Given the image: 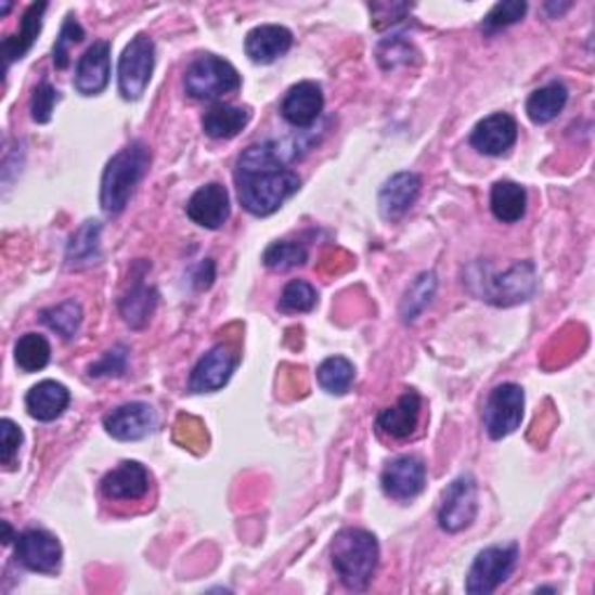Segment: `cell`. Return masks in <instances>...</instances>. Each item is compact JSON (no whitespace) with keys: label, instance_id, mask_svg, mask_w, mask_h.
<instances>
[{"label":"cell","instance_id":"obj_1","mask_svg":"<svg viewBox=\"0 0 595 595\" xmlns=\"http://www.w3.org/2000/svg\"><path fill=\"white\" fill-rule=\"evenodd\" d=\"M298 140H268L251 144L237 158L235 186L240 205L251 217H270L298 193L300 177L286 166L300 156Z\"/></svg>","mask_w":595,"mask_h":595},{"label":"cell","instance_id":"obj_2","mask_svg":"<svg viewBox=\"0 0 595 595\" xmlns=\"http://www.w3.org/2000/svg\"><path fill=\"white\" fill-rule=\"evenodd\" d=\"M331 560L349 591H365L379 566V542L365 528H342L331 542Z\"/></svg>","mask_w":595,"mask_h":595},{"label":"cell","instance_id":"obj_3","mask_svg":"<svg viewBox=\"0 0 595 595\" xmlns=\"http://www.w3.org/2000/svg\"><path fill=\"white\" fill-rule=\"evenodd\" d=\"M152 164V152L135 140L109 158L101 180V205L107 215H119L131 203L138 184L144 180Z\"/></svg>","mask_w":595,"mask_h":595},{"label":"cell","instance_id":"obj_4","mask_svg":"<svg viewBox=\"0 0 595 595\" xmlns=\"http://www.w3.org/2000/svg\"><path fill=\"white\" fill-rule=\"evenodd\" d=\"M243 87L233 63L215 54H205L191 63L184 73V91L196 101H219Z\"/></svg>","mask_w":595,"mask_h":595},{"label":"cell","instance_id":"obj_5","mask_svg":"<svg viewBox=\"0 0 595 595\" xmlns=\"http://www.w3.org/2000/svg\"><path fill=\"white\" fill-rule=\"evenodd\" d=\"M470 284H481V292L477 296L497 308H509V305L526 302L538 292V272L530 261L514 263L503 275H491L484 280H468Z\"/></svg>","mask_w":595,"mask_h":595},{"label":"cell","instance_id":"obj_6","mask_svg":"<svg viewBox=\"0 0 595 595\" xmlns=\"http://www.w3.org/2000/svg\"><path fill=\"white\" fill-rule=\"evenodd\" d=\"M519 562V544H505V546H487L484 552H479L473 560L468 579H465V591L470 595H489L497 586L505 584L517 570Z\"/></svg>","mask_w":595,"mask_h":595},{"label":"cell","instance_id":"obj_7","mask_svg":"<svg viewBox=\"0 0 595 595\" xmlns=\"http://www.w3.org/2000/svg\"><path fill=\"white\" fill-rule=\"evenodd\" d=\"M156 63V47L150 36H135L119 59V93L124 101H138L150 87Z\"/></svg>","mask_w":595,"mask_h":595},{"label":"cell","instance_id":"obj_8","mask_svg":"<svg viewBox=\"0 0 595 595\" xmlns=\"http://www.w3.org/2000/svg\"><path fill=\"white\" fill-rule=\"evenodd\" d=\"M526 396L519 384L505 381L489 393L484 405V430L491 440L512 436L523 422Z\"/></svg>","mask_w":595,"mask_h":595},{"label":"cell","instance_id":"obj_9","mask_svg":"<svg viewBox=\"0 0 595 595\" xmlns=\"http://www.w3.org/2000/svg\"><path fill=\"white\" fill-rule=\"evenodd\" d=\"M477 517V481L473 475H461L442 493L438 521L444 533H461Z\"/></svg>","mask_w":595,"mask_h":595},{"label":"cell","instance_id":"obj_10","mask_svg":"<svg viewBox=\"0 0 595 595\" xmlns=\"http://www.w3.org/2000/svg\"><path fill=\"white\" fill-rule=\"evenodd\" d=\"M14 556L30 572L56 574L61 570L63 549L61 542L52 533H47L42 528H28L22 535H17Z\"/></svg>","mask_w":595,"mask_h":595},{"label":"cell","instance_id":"obj_11","mask_svg":"<svg viewBox=\"0 0 595 595\" xmlns=\"http://www.w3.org/2000/svg\"><path fill=\"white\" fill-rule=\"evenodd\" d=\"M426 489V463L419 456H400L381 473V491L398 503L414 501Z\"/></svg>","mask_w":595,"mask_h":595},{"label":"cell","instance_id":"obj_12","mask_svg":"<svg viewBox=\"0 0 595 595\" xmlns=\"http://www.w3.org/2000/svg\"><path fill=\"white\" fill-rule=\"evenodd\" d=\"M237 367V357L227 347L217 345L193 367L189 377V391L191 393H215L229 384Z\"/></svg>","mask_w":595,"mask_h":595},{"label":"cell","instance_id":"obj_13","mask_svg":"<svg viewBox=\"0 0 595 595\" xmlns=\"http://www.w3.org/2000/svg\"><path fill=\"white\" fill-rule=\"evenodd\" d=\"M156 424H158V416L154 408L147 403H126L105 414L103 419L107 436H112L119 442H135V440L147 438L150 432H154Z\"/></svg>","mask_w":595,"mask_h":595},{"label":"cell","instance_id":"obj_14","mask_svg":"<svg viewBox=\"0 0 595 595\" xmlns=\"http://www.w3.org/2000/svg\"><path fill=\"white\" fill-rule=\"evenodd\" d=\"M324 105V91H321L316 82H310L308 79V82H298L286 91L280 112L286 124L300 128V131H308V128H312L321 117Z\"/></svg>","mask_w":595,"mask_h":595},{"label":"cell","instance_id":"obj_15","mask_svg":"<svg viewBox=\"0 0 595 595\" xmlns=\"http://www.w3.org/2000/svg\"><path fill=\"white\" fill-rule=\"evenodd\" d=\"M186 217L201 229L217 231L231 217V198L227 186L217 182L201 186L186 203Z\"/></svg>","mask_w":595,"mask_h":595},{"label":"cell","instance_id":"obj_16","mask_svg":"<svg viewBox=\"0 0 595 595\" xmlns=\"http://www.w3.org/2000/svg\"><path fill=\"white\" fill-rule=\"evenodd\" d=\"M150 484H152V477L142 463L124 461L115 470H109L103 477L101 491L107 501L135 503L150 493Z\"/></svg>","mask_w":595,"mask_h":595},{"label":"cell","instance_id":"obj_17","mask_svg":"<svg viewBox=\"0 0 595 595\" xmlns=\"http://www.w3.org/2000/svg\"><path fill=\"white\" fill-rule=\"evenodd\" d=\"M519 138V126L514 117L505 112H495L487 119H481L470 133V144L484 156H503L507 154Z\"/></svg>","mask_w":595,"mask_h":595},{"label":"cell","instance_id":"obj_18","mask_svg":"<svg viewBox=\"0 0 595 595\" xmlns=\"http://www.w3.org/2000/svg\"><path fill=\"white\" fill-rule=\"evenodd\" d=\"M422 193V177L416 172H396L379 189V215L386 221L403 219Z\"/></svg>","mask_w":595,"mask_h":595},{"label":"cell","instance_id":"obj_19","mask_svg":"<svg viewBox=\"0 0 595 595\" xmlns=\"http://www.w3.org/2000/svg\"><path fill=\"white\" fill-rule=\"evenodd\" d=\"M109 54L112 47L105 40L93 42L89 50L79 56L75 68V91L82 95H99L109 85Z\"/></svg>","mask_w":595,"mask_h":595},{"label":"cell","instance_id":"obj_20","mask_svg":"<svg viewBox=\"0 0 595 595\" xmlns=\"http://www.w3.org/2000/svg\"><path fill=\"white\" fill-rule=\"evenodd\" d=\"M294 44V34L284 26L277 24H266L251 28L245 38V54L249 61L259 63V66H268V63H275L284 54H288Z\"/></svg>","mask_w":595,"mask_h":595},{"label":"cell","instance_id":"obj_21","mask_svg":"<svg viewBox=\"0 0 595 595\" xmlns=\"http://www.w3.org/2000/svg\"><path fill=\"white\" fill-rule=\"evenodd\" d=\"M419 414H422V396L410 389L398 398V403L393 408H386L379 412L377 428L379 432H384V436H389L393 440H405L416 430Z\"/></svg>","mask_w":595,"mask_h":595},{"label":"cell","instance_id":"obj_22","mask_svg":"<svg viewBox=\"0 0 595 595\" xmlns=\"http://www.w3.org/2000/svg\"><path fill=\"white\" fill-rule=\"evenodd\" d=\"M70 391L61 381L44 379L26 393V410L36 422H54L68 410Z\"/></svg>","mask_w":595,"mask_h":595},{"label":"cell","instance_id":"obj_23","mask_svg":"<svg viewBox=\"0 0 595 595\" xmlns=\"http://www.w3.org/2000/svg\"><path fill=\"white\" fill-rule=\"evenodd\" d=\"M249 119H251L249 107L219 103L205 112L203 131L212 140H231L245 131Z\"/></svg>","mask_w":595,"mask_h":595},{"label":"cell","instance_id":"obj_24","mask_svg":"<svg viewBox=\"0 0 595 595\" xmlns=\"http://www.w3.org/2000/svg\"><path fill=\"white\" fill-rule=\"evenodd\" d=\"M568 87L562 82H549L544 85L542 89L530 93V99L526 103V112H528V119L538 124V126H544V124H552L562 109H566L568 105Z\"/></svg>","mask_w":595,"mask_h":595},{"label":"cell","instance_id":"obj_25","mask_svg":"<svg viewBox=\"0 0 595 595\" xmlns=\"http://www.w3.org/2000/svg\"><path fill=\"white\" fill-rule=\"evenodd\" d=\"M528 196L526 189L517 182H495L491 189V212L501 223H517L526 215Z\"/></svg>","mask_w":595,"mask_h":595},{"label":"cell","instance_id":"obj_26","mask_svg":"<svg viewBox=\"0 0 595 595\" xmlns=\"http://www.w3.org/2000/svg\"><path fill=\"white\" fill-rule=\"evenodd\" d=\"M158 302V294L156 288L147 286L142 282V277L135 282V286L128 292L121 302H119V312L124 316V321L131 328H144L150 324V319L156 310Z\"/></svg>","mask_w":595,"mask_h":595},{"label":"cell","instance_id":"obj_27","mask_svg":"<svg viewBox=\"0 0 595 595\" xmlns=\"http://www.w3.org/2000/svg\"><path fill=\"white\" fill-rule=\"evenodd\" d=\"M47 3H34L26 12L22 20V28L17 36H10L3 40V56L8 63L24 59L28 54L30 47L38 40L40 30H42V17H44Z\"/></svg>","mask_w":595,"mask_h":595},{"label":"cell","instance_id":"obj_28","mask_svg":"<svg viewBox=\"0 0 595 595\" xmlns=\"http://www.w3.org/2000/svg\"><path fill=\"white\" fill-rule=\"evenodd\" d=\"M68 268H89L101 261V221H87L82 229H79L66 254Z\"/></svg>","mask_w":595,"mask_h":595},{"label":"cell","instance_id":"obj_29","mask_svg":"<svg viewBox=\"0 0 595 595\" xmlns=\"http://www.w3.org/2000/svg\"><path fill=\"white\" fill-rule=\"evenodd\" d=\"M52 359V347L47 342L44 335L38 333H26L22 335L17 345H14V363L24 373H38L44 370L47 363Z\"/></svg>","mask_w":595,"mask_h":595},{"label":"cell","instance_id":"obj_30","mask_svg":"<svg viewBox=\"0 0 595 595\" xmlns=\"http://www.w3.org/2000/svg\"><path fill=\"white\" fill-rule=\"evenodd\" d=\"M319 386L331 396H345L353 379H357V367L345 357H331L316 367Z\"/></svg>","mask_w":595,"mask_h":595},{"label":"cell","instance_id":"obj_31","mask_svg":"<svg viewBox=\"0 0 595 595\" xmlns=\"http://www.w3.org/2000/svg\"><path fill=\"white\" fill-rule=\"evenodd\" d=\"M436 288H438L436 272H422V275L412 282V286L408 288V294L403 298V305H400V316H403L405 324H414V321L422 316V312L430 305L432 296H436Z\"/></svg>","mask_w":595,"mask_h":595},{"label":"cell","instance_id":"obj_32","mask_svg":"<svg viewBox=\"0 0 595 595\" xmlns=\"http://www.w3.org/2000/svg\"><path fill=\"white\" fill-rule=\"evenodd\" d=\"M40 321L47 328L59 333L63 340H73L79 326H82V308H79L77 300H66L61 305H54L50 310H44L40 314Z\"/></svg>","mask_w":595,"mask_h":595},{"label":"cell","instance_id":"obj_33","mask_svg":"<svg viewBox=\"0 0 595 595\" xmlns=\"http://www.w3.org/2000/svg\"><path fill=\"white\" fill-rule=\"evenodd\" d=\"M263 263L275 272L294 270L308 263V249L300 243H294V240H280V243H272L263 251Z\"/></svg>","mask_w":595,"mask_h":595},{"label":"cell","instance_id":"obj_34","mask_svg":"<svg viewBox=\"0 0 595 595\" xmlns=\"http://www.w3.org/2000/svg\"><path fill=\"white\" fill-rule=\"evenodd\" d=\"M316 288L302 280H294L284 286L277 308L284 314H305L316 308Z\"/></svg>","mask_w":595,"mask_h":595},{"label":"cell","instance_id":"obj_35","mask_svg":"<svg viewBox=\"0 0 595 595\" xmlns=\"http://www.w3.org/2000/svg\"><path fill=\"white\" fill-rule=\"evenodd\" d=\"M412 56H416L412 42L403 40L400 36H391L384 38L377 44V61L384 70H393L398 66H408L412 61Z\"/></svg>","mask_w":595,"mask_h":595},{"label":"cell","instance_id":"obj_36","mask_svg":"<svg viewBox=\"0 0 595 595\" xmlns=\"http://www.w3.org/2000/svg\"><path fill=\"white\" fill-rule=\"evenodd\" d=\"M528 12V5L523 0H505V3H497L489 14L481 28L487 30V34H495V30L507 28L512 24H519Z\"/></svg>","mask_w":595,"mask_h":595},{"label":"cell","instance_id":"obj_37","mask_svg":"<svg viewBox=\"0 0 595 595\" xmlns=\"http://www.w3.org/2000/svg\"><path fill=\"white\" fill-rule=\"evenodd\" d=\"M82 40H85V28L77 24L75 17H68L63 22L61 36L56 38V44H54V66L59 70H66L70 66V47L79 44Z\"/></svg>","mask_w":595,"mask_h":595},{"label":"cell","instance_id":"obj_38","mask_svg":"<svg viewBox=\"0 0 595 595\" xmlns=\"http://www.w3.org/2000/svg\"><path fill=\"white\" fill-rule=\"evenodd\" d=\"M61 101V93L47 82H40L38 89L34 91V99H30V119L36 124H47L52 119L54 105Z\"/></svg>","mask_w":595,"mask_h":595},{"label":"cell","instance_id":"obj_39","mask_svg":"<svg viewBox=\"0 0 595 595\" xmlns=\"http://www.w3.org/2000/svg\"><path fill=\"white\" fill-rule=\"evenodd\" d=\"M0 436H3L0 461H3V465L8 470H12L14 461H17V456H20V447L24 442V432L12 419H3V422H0Z\"/></svg>","mask_w":595,"mask_h":595},{"label":"cell","instance_id":"obj_40","mask_svg":"<svg viewBox=\"0 0 595 595\" xmlns=\"http://www.w3.org/2000/svg\"><path fill=\"white\" fill-rule=\"evenodd\" d=\"M126 363H128V349L119 345L115 349H109L99 363H93L89 367V375L91 377H121L126 373Z\"/></svg>","mask_w":595,"mask_h":595},{"label":"cell","instance_id":"obj_41","mask_svg":"<svg viewBox=\"0 0 595 595\" xmlns=\"http://www.w3.org/2000/svg\"><path fill=\"white\" fill-rule=\"evenodd\" d=\"M207 263H210V259H207L205 263H201V270H198V275H196V286L198 288H207V286L212 284V280H215V266L205 272Z\"/></svg>","mask_w":595,"mask_h":595},{"label":"cell","instance_id":"obj_42","mask_svg":"<svg viewBox=\"0 0 595 595\" xmlns=\"http://www.w3.org/2000/svg\"><path fill=\"white\" fill-rule=\"evenodd\" d=\"M3 528H5V538H3V544H10L12 540H17V538H12V528L8 521H3Z\"/></svg>","mask_w":595,"mask_h":595}]
</instances>
